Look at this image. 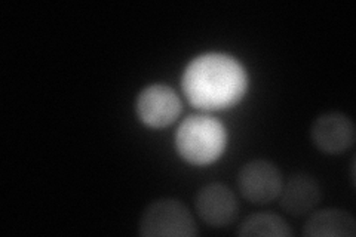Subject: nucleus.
<instances>
[{"instance_id": "1", "label": "nucleus", "mask_w": 356, "mask_h": 237, "mask_svg": "<svg viewBox=\"0 0 356 237\" xmlns=\"http://www.w3.org/2000/svg\"><path fill=\"white\" fill-rule=\"evenodd\" d=\"M181 82L187 99L208 111L238 104L248 89V76L242 64L220 52L195 58L186 67Z\"/></svg>"}, {"instance_id": "2", "label": "nucleus", "mask_w": 356, "mask_h": 237, "mask_svg": "<svg viewBox=\"0 0 356 237\" xmlns=\"http://www.w3.org/2000/svg\"><path fill=\"white\" fill-rule=\"evenodd\" d=\"M227 144V132L222 123L211 116L187 117L175 133L177 152L192 165L204 166L216 162Z\"/></svg>"}, {"instance_id": "3", "label": "nucleus", "mask_w": 356, "mask_h": 237, "mask_svg": "<svg viewBox=\"0 0 356 237\" xmlns=\"http://www.w3.org/2000/svg\"><path fill=\"white\" fill-rule=\"evenodd\" d=\"M138 233L144 237H195L197 225L183 202L159 199L143 211Z\"/></svg>"}, {"instance_id": "4", "label": "nucleus", "mask_w": 356, "mask_h": 237, "mask_svg": "<svg viewBox=\"0 0 356 237\" xmlns=\"http://www.w3.org/2000/svg\"><path fill=\"white\" fill-rule=\"evenodd\" d=\"M282 184L280 169L269 161L248 162L238 174L239 193L254 205H266L280 197Z\"/></svg>"}, {"instance_id": "5", "label": "nucleus", "mask_w": 356, "mask_h": 237, "mask_svg": "<svg viewBox=\"0 0 356 237\" xmlns=\"http://www.w3.org/2000/svg\"><path fill=\"white\" fill-rule=\"evenodd\" d=\"M136 108L144 125L161 129L172 125L180 116L181 101L171 86L154 83L140 92Z\"/></svg>"}, {"instance_id": "6", "label": "nucleus", "mask_w": 356, "mask_h": 237, "mask_svg": "<svg viewBox=\"0 0 356 237\" xmlns=\"http://www.w3.org/2000/svg\"><path fill=\"white\" fill-rule=\"evenodd\" d=\"M195 206L199 217L211 227H227L238 217V199L233 191L220 183L208 184L196 195Z\"/></svg>"}, {"instance_id": "7", "label": "nucleus", "mask_w": 356, "mask_h": 237, "mask_svg": "<svg viewBox=\"0 0 356 237\" xmlns=\"http://www.w3.org/2000/svg\"><path fill=\"white\" fill-rule=\"evenodd\" d=\"M310 138L321 152L340 154L349 150L355 142L353 122L343 113H325L312 123Z\"/></svg>"}, {"instance_id": "8", "label": "nucleus", "mask_w": 356, "mask_h": 237, "mask_svg": "<svg viewBox=\"0 0 356 237\" xmlns=\"http://www.w3.org/2000/svg\"><path fill=\"white\" fill-rule=\"evenodd\" d=\"M281 206L294 217H303L314 211L322 199V188L315 177L294 174L282 184Z\"/></svg>"}, {"instance_id": "9", "label": "nucleus", "mask_w": 356, "mask_h": 237, "mask_svg": "<svg viewBox=\"0 0 356 237\" xmlns=\"http://www.w3.org/2000/svg\"><path fill=\"white\" fill-rule=\"evenodd\" d=\"M305 236L310 237H353L356 222L349 212L330 208L312 213L305 224Z\"/></svg>"}, {"instance_id": "10", "label": "nucleus", "mask_w": 356, "mask_h": 237, "mask_svg": "<svg viewBox=\"0 0 356 237\" xmlns=\"http://www.w3.org/2000/svg\"><path fill=\"white\" fill-rule=\"evenodd\" d=\"M238 234L243 237H291L293 230L288 222L277 215V213L257 212L243 220Z\"/></svg>"}]
</instances>
